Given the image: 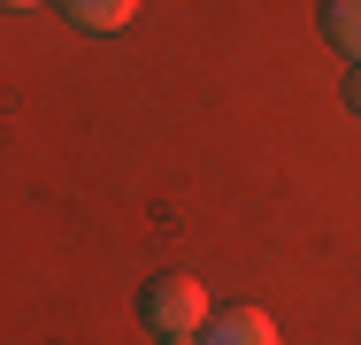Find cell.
Returning <instances> with one entry per match:
<instances>
[{
    "instance_id": "1",
    "label": "cell",
    "mask_w": 361,
    "mask_h": 345,
    "mask_svg": "<svg viewBox=\"0 0 361 345\" xmlns=\"http://www.w3.org/2000/svg\"><path fill=\"white\" fill-rule=\"evenodd\" d=\"M139 315H146L154 338H192V330H208V291L192 276H154Z\"/></svg>"
},
{
    "instance_id": "3",
    "label": "cell",
    "mask_w": 361,
    "mask_h": 345,
    "mask_svg": "<svg viewBox=\"0 0 361 345\" xmlns=\"http://www.w3.org/2000/svg\"><path fill=\"white\" fill-rule=\"evenodd\" d=\"M62 15H70L77 31H123L131 15H139V0H54Z\"/></svg>"
},
{
    "instance_id": "5",
    "label": "cell",
    "mask_w": 361,
    "mask_h": 345,
    "mask_svg": "<svg viewBox=\"0 0 361 345\" xmlns=\"http://www.w3.org/2000/svg\"><path fill=\"white\" fill-rule=\"evenodd\" d=\"M346 108H354V115H361V69H354V77H346Z\"/></svg>"
},
{
    "instance_id": "2",
    "label": "cell",
    "mask_w": 361,
    "mask_h": 345,
    "mask_svg": "<svg viewBox=\"0 0 361 345\" xmlns=\"http://www.w3.org/2000/svg\"><path fill=\"white\" fill-rule=\"evenodd\" d=\"M200 345H277V322L262 307H231V315H208Z\"/></svg>"
},
{
    "instance_id": "4",
    "label": "cell",
    "mask_w": 361,
    "mask_h": 345,
    "mask_svg": "<svg viewBox=\"0 0 361 345\" xmlns=\"http://www.w3.org/2000/svg\"><path fill=\"white\" fill-rule=\"evenodd\" d=\"M323 39L338 54H354V69H361V0H323Z\"/></svg>"
},
{
    "instance_id": "6",
    "label": "cell",
    "mask_w": 361,
    "mask_h": 345,
    "mask_svg": "<svg viewBox=\"0 0 361 345\" xmlns=\"http://www.w3.org/2000/svg\"><path fill=\"white\" fill-rule=\"evenodd\" d=\"M0 8H16V15H23V8H39V0H0Z\"/></svg>"
},
{
    "instance_id": "7",
    "label": "cell",
    "mask_w": 361,
    "mask_h": 345,
    "mask_svg": "<svg viewBox=\"0 0 361 345\" xmlns=\"http://www.w3.org/2000/svg\"><path fill=\"white\" fill-rule=\"evenodd\" d=\"M161 345H200V338H161Z\"/></svg>"
}]
</instances>
